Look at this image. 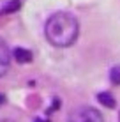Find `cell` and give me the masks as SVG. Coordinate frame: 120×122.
<instances>
[{"instance_id":"5b68a950","label":"cell","mask_w":120,"mask_h":122,"mask_svg":"<svg viewBox=\"0 0 120 122\" xmlns=\"http://www.w3.org/2000/svg\"><path fill=\"white\" fill-rule=\"evenodd\" d=\"M97 99H99V103L102 104V106H106V108H115V97L110 94V92H101V94L97 96Z\"/></svg>"},{"instance_id":"ba28073f","label":"cell","mask_w":120,"mask_h":122,"mask_svg":"<svg viewBox=\"0 0 120 122\" xmlns=\"http://www.w3.org/2000/svg\"><path fill=\"white\" fill-rule=\"evenodd\" d=\"M4 103H5V97H4V96L0 94V104H4Z\"/></svg>"},{"instance_id":"3957f363","label":"cell","mask_w":120,"mask_h":122,"mask_svg":"<svg viewBox=\"0 0 120 122\" xmlns=\"http://www.w3.org/2000/svg\"><path fill=\"white\" fill-rule=\"evenodd\" d=\"M11 67V53H9V48L7 44L0 39V78L9 71Z\"/></svg>"},{"instance_id":"9c48e42d","label":"cell","mask_w":120,"mask_h":122,"mask_svg":"<svg viewBox=\"0 0 120 122\" xmlns=\"http://www.w3.org/2000/svg\"><path fill=\"white\" fill-rule=\"evenodd\" d=\"M35 122H49V120H46V119H35Z\"/></svg>"},{"instance_id":"277c9868","label":"cell","mask_w":120,"mask_h":122,"mask_svg":"<svg viewBox=\"0 0 120 122\" xmlns=\"http://www.w3.org/2000/svg\"><path fill=\"white\" fill-rule=\"evenodd\" d=\"M12 57L16 58V60L19 62V64H28V62H32V51H28V50L25 48H14L12 50Z\"/></svg>"},{"instance_id":"30bf717a","label":"cell","mask_w":120,"mask_h":122,"mask_svg":"<svg viewBox=\"0 0 120 122\" xmlns=\"http://www.w3.org/2000/svg\"><path fill=\"white\" fill-rule=\"evenodd\" d=\"M2 122H12V120H2Z\"/></svg>"},{"instance_id":"8992f818","label":"cell","mask_w":120,"mask_h":122,"mask_svg":"<svg viewBox=\"0 0 120 122\" xmlns=\"http://www.w3.org/2000/svg\"><path fill=\"white\" fill-rule=\"evenodd\" d=\"M19 7H21V2H19V0H11L9 4H5V5L2 7V11L4 12H14V11H18Z\"/></svg>"},{"instance_id":"6da1fadb","label":"cell","mask_w":120,"mask_h":122,"mask_svg":"<svg viewBox=\"0 0 120 122\" xmlns=\"http://www.w3.org/2000/svg\"><path fill=\"white\" fill-rule=\"evenodd\" d=\"M44 32H46V39L53 46L67 48L78 39L80 25H78V20L69 12H55L46 21Z\"/></svg>"},{"instance_id":"7a4b0ae2","label":"cell","mask_w":120,"mask_h":122,"mask_svg":"<svg viewBox=\"0 0 120 122\" xmlns=\"http://www.w3.org/2000/svg\"><path fill=\"white\" fill-rule=\"evenodd\" d=\"M69 122H104V119H102V115L96 108L80 106V108H76V110L71 112Z\"/></svg>"},{"instance_id":"52a82bcc","label":"cell","mask_w":120,"mask_h":122,"mask_svg":"<svg viewBox=\"0 0 120 122\" xmlns=\"http://www.w3.org/2000/svg\"><path fill=\"white\" fill-rule=\"evenodd\" d=\"M110 80L113 85H120V67H113L110 73Z\"/></svg>"}]
</instances>
